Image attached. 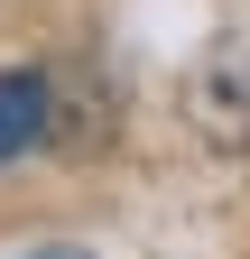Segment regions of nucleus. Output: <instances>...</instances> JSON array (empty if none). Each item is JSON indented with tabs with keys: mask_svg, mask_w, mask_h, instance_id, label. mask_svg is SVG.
I'll list each match as a JSON object with an SVG mask.
<instances>
[{
	"mask_svg": "<svg viewBox=\"0 0 250 259\" xmlns=\"http://www.w3.org/2000/svg\"><path fill=\"white\" fill-rule=\"evenodd\" d=\"M185 111H195V130H204L223 157H250V37H223V47L195 65Z\"/></svg>",
	"mask_w": 250,
	"mask_h": 259,
	"instance_id": "nucleus-1",
	"label": "nucleus"
},
{
	"mask_svg": "<svg viewBox=\"0 0 250 259\" xmlns=\"http://www.w3.org/2000/svg\"><path fill=\"white\" fill-rule=\"evenodd\" d=\"M47 74H0V167H10V157H28L47 139Z\"/></svg>",
	"mask_w": 250,
	"mask_h": 259,
	"instance_id": "nucleus-2",
	"label": "nucleus"
},
{
	"mask_svg": "<svg viewBox=\"0 0 250 259\" xmlns=\"http://www.w3.org/2000/svg\"><path fill=\"white\" fill-rule=\"evenodd\" d=\"M37 259H84V250H37Z\"/></svg>",
	"mask_w": 250,
	"mask_h": 259,
	"instance_id": "nucleus-3",
	"label": "nucleus"
}]
</instances>
